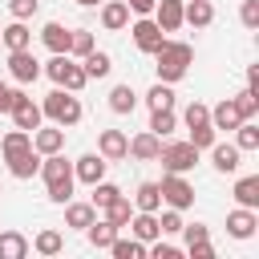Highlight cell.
<instances>
[{
    "label": "cell",
    "mask_w": 259,
    "mask_h": 259,
    "mask_svg": "<svg viewBox=\"0 0 259 259\" xmlns=\"http://www.w3.org/2000/svg\"><path fill=\"white\" fill-rule=\"evenodd\" d=\"M158 190H162V202H166V206H174V210L194 206V186H190L182 174H166V178L158 182Z\"/></svg>",
    "instance_id": "277c9868"
},
{
    "label": "cell",
    "mask_w": 259,
    "mask_h": 259,
    "mask_svg": "<svg viewBox=\"0 0 259 259\" xmlns=\"http://www.w3.org/2000/svg\"><path fill=\"white\" fill-rule=\"evenodd\" d=\"M130 32H134V45H138L142 53H158V49L166 45V32L158 28V20H138Z\"/></svg>",
    "instance_id": "ba28073f"
},
{
    "label": "cell",
    "mask_w": 259,
    "mask_h": 259,
    "mask_svg": "<svg viewBox=\"0 0 259 259\" xmlns=\"http://www.w3.org/2000/svg\"><path fill=\"white\" fill-rule=\"evenodd\" d=\"M154 162H162V170H166V174H186V170H194L198 150H194L190 142H166V146L158 150V158H154Z\"/></svg>",
    "instance_id": "3957f363"
},
{
    "label": "cell",
    "mask_w": 259,
    "mask_h": 259,
    "mask_svg": "<svg viewBox=\"0 0 259 259\" xmlns=\"http://www.w3.org/2000/svg\"><path fill=\"white\" fill-rule=\"evenodd\" d=\"M239 20H243L247 28H259V0H243V8H239Z\"/></svg>",
    "instance_id": "ee69618b"
},
{
    "label": "cell",
    "mask_w": 259,
    "mask_h": 259,
    "mask_svg": "<svg viewBox=\"0 0 259 259\" xmlns=\"http://www.w3.org/2000/svg\"><path fill=\"white\" fill-rule=\"evenodd\" d=\"M231 101H235V109H239V117H243V121H251V117L259 113V93H251V89H243V93H235Z\"/></svg>",
    "instance_id": "e575fe53"
},
{
    "label": "cell",
    "mask_w": 259,
    "mask_h": 259,
    "mask_svg": "<svg viewBox=\"0 0 259 259\" xmlns=\"http://www.w3.org/2000/svg\"><path fill=\"white\" fill-rule=\"evenodd\" d=\"M231 194H235V202H239V206H251V210H255V206H259V174L239 178Z\"/></svg>",
    "instance_id": "603a6c76"
},
{
    "label": "cell",
    "mask_w": 259,
    "mask_h": 259,
    "mask_svg": "<svg viewBox=\"0 0 259 259\" xmlns=\"http://www.w3.org/2000/svg\"><path fill=\"white\" fill-rule=\"evenodd\" d=\"M239 154H243L239 146H223V142L210 146V162H214L219 174H235V170H239Z\"/></svg>",
    "instance_id": "e0dca14e"
},
{
    "label": "cell",
    "mask_w": 259,
    "mask_h": 259,
    "mask_svg": "<svg viewBox=\"0 0 259 259\" xmlns=\"http://www.w3.org/2000/svg\"><path fill=\"white\" fill-rule=\"evenodd\" d=\"M154 20H158L162 32H174L182 24V0H158L154 4Z\"/></svg>",
    "instance_id": "9a60e30c"
},
{
    "label": "cell",
    "mask_w": 259,
    "mask_h": 259,
    "mask_svg": "<svg viewBox=\"0 0 259 259\" xmlns=\"http://www.w3.org/2000/svg\"><path fill=\"white\" fill-rule=\"evenodd\" d=\"M134 105H138V93L130 85H113L109 89V109L113 113H134Z\"/></svg>",
    "instance_id": "f1b7e54d"
},
{
    "label": "cell",
    "mask_w": 259,
    "mask_h": 259,
    "mask_svg": "<svg viewBox=\"0 0 259 259\" xmlns=\"http://www.w3.org/2000/svg\"><path fill=\"white\" fill-rule=\"evenodd\" d=\"M93 219H97L93 202H65V227H77V231H85Z\"/></svg>",
    "instance_id": "cb8c5ba5"
},
{
    "label": "cell",
    "mask_w": 259,
    "mask_h": 259,
    "mask_svg": "<svg viewBox=\"0 0 259 259\" xmlns=\"http://www.w3.org/2000/svg\"><path fill=\"white\" fill-rule=\"evenodd\" d=\"M174 125H178L174 109H154V113H150V134L166 138V134H174Z\"/></svg>",
    "instance_id": "836d02e7"
},
{
    "label": "cell",
    "mask_w": 259,
    "mask_h": 259,
    "mask_svg": "<svg viewBox=\"0 0 259 259\" xmlns=\"http://www.w3.org/2000/svg\"><path fill=\"white\" fill-rule=\"evenodd\" d=\"M109 251H113V259H142L146 255V243L142 239H113Z\"/></svg>",
    "instance_id": "1f68e13d"
},
{
    "label": "cell",
    "mask_w": 259,
    "mask_h": 259,
    "mask_svg": "<svg viewBox=\"0 0 259 259\" xmlns=\"http://www.w3.org/2000/svg\"><path fill=\"white\" fill-rule=\"evenodd\" d=\"M158 227H162V235H178V231H182V214H178V210L170 206V210H166V214L158 219Z\"/></svg>",
    "instance_id": "f6af8a7d"
},
{
    "label": "cell",
    "mask_w": 259,
    "mask_h": 259,
    "mask_svg": "<svg viewBox=\"0 0 259 259\" xmlns=\"http://www.w3.org/2000/svg\"><path fill=\"white\" fill-rule=\"evenodd\" d=\"M73 4H97V0H73Z\"/></svg>",
    "instance_id": "db71d44e"
},
{
    "label": "cell",
    "mask_w": 259,
    "mask_h": 259,
    "mask_svg": "<svg viewBox=\"0 0 259 259\" xmlns=\"http://www.w3.org/2000/svg\"><path fill=\"white\" fill-rule=\"evenodd\" d=\"M69 36H73V28L57 24V20H49V24L40 28V40H45L49 53H69Z\"/></svg>",
    "instance_id": "2e32d148"
},
{
    "label": "cell",
    "mask_w": 259,
    "mask_h": 259,
    "mask_svg": "<svg viewBox=\"0 0 259 259\" xmlns=\"http://www.w3.org/2000/svg\"><path fill=\"white\" fill-rule=\"evenodd\" d=\"M101 24H105L109 32H121V28L130 24V8H125V0H109V4H101Z\"/></svg>",
    "instance_id": "d6986e66"
},
{
    "label": "cell",
    "mask_w": 259,
    "mask_h": 259,
    "mask_svg": "<svg viewBox=\"0 0 259 259\" xmlns=\"http://www.w3.org/2000/svg\"><path fill=\"white\" fill-rule=\"evenodd\" d=\"M158 150H162V138H158V134H150V130H146V134H138V138L130 142V154H134L138 162H154V158H158Z\"/></svg>",
    "instance_id": "ffe728a7"
},
{
    "label": "cell",
    "mask_w": 259,
    "mask_h": 259,
    "mask_svg": "<svg viewBox=\"0 0 259 259\" xmlns=\"http://www.w3.org/2000/svg\"><path fill=\"white\" fill-rule=\"evenodd\" d=\"M36 4H40V0H8V12H12L16 20H28V16L36 12Z\"/></svg>",
    "instance_id": "bcb514c9"
},
{
    "label": "cell",
    "mask_w": 259,
    "mask_h": 259,
    "mask_svg": "<svg viewBox=\"0 0 259 259\" xmlns=\"http://www.w3.org/2000/svg\"><path fill=\"white\" fill-rule=\"evenodd\" d=\"M134 206L154 214V210L162 206V190H158V182H142V186H138V194H134Z\"/></svg>",
    "instance_id": "f546056e"
},
{
    "label": "cell",
    "mask_w": 259,
    "mask_h": 259,
    "mask_svg": "<svg viewBox=\"0 0 259 259\" xmlns=\"http://www.w3.org/2000/svg\"><path fill=\"white\" fill-rule=\"evenodd\" d=\"M150 255H154V259H178V247H170V243H154Z\"/></svg>",
    "instance_id": "681fc988"
},
{
    "label": "cell",
    "mask_w": 259,
    "mask_h": 259,
    "mask_svg": "<svg viewBox=\"0 0 259 259\" xmlns=\"http://www.w3.org/2000/svg\"><path fill=\"white\" fill-rule=\"evenodd\" d=\"M186 247H190V259H214L210 239H198V243H186Z\"/></svg>",
    "instance_id": "7dc6e473"
},
{
    "label": "cell",
    "mask_w": 259,
    "mask_h": 259,
    "mask_svg": "<svg viewBox=\"0 0 259 259\" xmlns=\"http://www.w3.org/2000/svg\"><path fill=\"white\" fill-rule=\"evenodd\" d=\"M146 101H150V109H170V105H174V93H170L166 81H158V85L146 93Z\"/></svg>",
    "instance_id": "d590c367"
},
{
    "label": "cell",
    "mask_w": 259,
    "mask_h": 259,
    "mask_svg": "<svg viewBox=\"0 0 259 259\" xmlns=\"http://www.w3.org/2000/svg\"><path fill=\"white\" fill-rule=\"evenodd\" d=\"M210 20H214V4L210 0H182V24L206 28Z\"/></svg>",
    "instance_id": "7c38bea8"
},
{
    "label": "cell",
    "mask_w": 259,
    "mask_h": 259,
    "mask_svg": "<svg viewBox=\"0 0 259 259\" xmlns=\"http://www.w3.org/2000/svg\"><path fill=\"white\" fill-rule=\"evenodd\" d=\"M255 227H259V214H255L251 206H239V210L227 214V235H231V239H251Z\"/></svg>",
    "instance_id": "9c48e42d"
},
{
    "label": "cell",
    "mask_w": 259,
    "mask_h": 259,
    "mask_svg": "<svg viewBox=\"0 0 259 259\" xmlns=\"http://www.w3.org/2000/svg\"><path fill=\"white\" fill-rule=\"evenodd\" d=\"M182 235H186V243H198V239H210V231H206L202 223H190V227L182 223Z\"/></svg>",
    "instance_id": "c3c4849f"
},
{
    "label": "cell",
    "mask_w": 259,
    "mask_h": 259,
    "mask_svg": "<svg viewBox=\"0 0 259 259\" xmlns=\"http://www.w3.org/2000/svg\"><path fill=\"white\" fill-rule=\"evenodd\" d=\"M97 154L105 162H121V158H130V138L121 130H101L97 134Z\"/></svg>",
    "instance_id": "8992f818"
},
{
    "label": "cell",
    "mask_w": 259,
    "mask_h": 259,
    "mask_svg": "<svg viewBox=\"0 0 259 259\" xmlns=\"http://www.w3.org/2000/svg\"><path fill=\"white\" fill-rule=\"evenodd\" d=\"M85 231H89V243H93V247L101 251V247H109V243L117 239V231H121V227H113L109 219H93V223H89Z\"/></svg>",
    "instance_id": "484cf974"
},
{
    "label": "cell",
    "mask_w": 259,
    "mask_h": 259,
    "mask_svg": "<svg viewBox=\"0 0 259 259\" xmlns=\"http://www.w3.org/2000/svg\"><path fill=\"white\" fill-rule=\"evenodd\" d=\"M40 113L53 117V125H77V121H81V101H77V93H69V89H53V93L45 97Z\"/></svg>",
    "instance_id": "7a4b0ae2"
},
{
    "label": "cell",
    "mask_w": 259,
    "mask_h": 259,
    "mask_svg": "<svg viewBox=\"0 0 259 259\" xmlns=\"http://www.w3.org/2000/svg\"><path fill=\"white\" fill-rule=\"evenodd\" d=\"M235 130H239V138H235V146H239V150H259V130H255L251 121H239Z\"/></svg>",
    "instance_id": "8d00e7d4"
},
{
    "label": "cell",
    "mask_w": 259,
    "mask_h": 259,
    "mask_svg": "<svg viewBox=\"0 0 259 259\" xmlns=\"http://www.w3.org/2000/svg\"><path fill=\"white\" fill-rule=\"evenodd\" d=\"M28 146H32V134H28V130H20V125H16V130H8V134L0 138V154H4V158L20 154V150H28Z\"/></svg>",
    "instance_id": "4316f807"
},
{
    "label": "cell",
    "mask_w": 259,
    "mask_h": 259,
    "mask_svg": "<svg viewBox=\"0 0 259 259\" xmlns=\"http://www.w3.org/2000/svg\"><path fill=\"white\" fill-rule=\"evenodd\" d=\"M73 198V178H57V182H49V202H69Z\"/></svg>",
    "instance_id": "b9f144b4"
},
{
    "label": "cell",
    "mask_w": 259,
    "mask_h": 259,
    "mask_svg": "<svg viewBox=\"0 0 259 259\" xmlns=\"http://www.w3.org/2000/svg\"><path fill=\"white\" fill-rule=\"evenodd\" d=\"M239 121H243V117H239V109H235L231 97H223V101L210 109V125H214V130H235Z\"/></svg>",
    "instance_id": "7402d4cb"
},
{
    "label": "cell",
    "mask_w": 259,
    "mask_h": 259,
    "mask_svg": "<svg viewBox=\"0 0 259 259\" xmlns=\"http://www.w3.org/2000/svg\"><path fill=\"white\" fill-rule=\"evenodd\" d=\"M4 162H8V174H12V178H32V174L40 170V158H36L32 146L20 150V154H12V158H4Z\"/></svg>",
    "instance_id": "4fadbf2b"
},
{
    "label": "cell",
    "mask_w": 259,
    "mask_h": 259,
    "mask_svg": "<svg viewBox=\"0 0 259 259\" xmlns=\"http://www.w3.org/2000/svg\"><path fill=\"white\" fill-rule=\"evenodd\" d=\"M32 247H36V251H40V255H57V251H61V247H65V239H61V235H57V231H40V235H36V243H32Z\"/></svg>",
    "instance_id": "f35d334b"
},
{
    "label": "cell",
    "mask_w": 259,
    "mask_h": 259,
    "mask_svg": "<svg viewBox=\"0 0 259 259\" xmlns=\"http://www.w3.org/2000/svg\"><path fill=\"white\" fill-rule=\"evenodd\" d=\"M210 121V109L202 105V101H190L186 105V130H194V125H206Z\"/></svg>",
    "instance_id": "7bdbcfd3"
},
{
    "label": "cell",
    "mask_w": 259,
    "mask_h": 259,
    "mask_svg": "<svg viewBox=\"0 0 259 259\" xmlns=\"http://www.w3.org/2000/svg\"><path fill=\"white\" fill-rule=\"evenodd\" d=\"M247 89H251V93H259V65H251V69H247Z\"/></svg>",
    "instance_id": "816d5d0a"
},
{
    "label": "cell",
    "mask_w": 259,
    "mask_h": 259,
    "mask_svg": "<svg viewBox=\"0 0 259 259\" xmlns=\"http://www.w3.org/2000/svg\"><path fill=\"white\" fill-rule=\"evenodd\" d=\"M32 150L36 154H57L65 150V125H49V130H32Z\"/></svg>",
    "instance_id": "30bf717a"
},
{
    "label": "cell",
    "mask_w": 259,
    "mask_h": 259,
    "mask_svg": "<svg viewBox=\"0 0 259 259\" xmlns=\"http://www.w3.org/2000/svg\"><path fill=\"white\" fill-rule=\"evenodd\" d=\"M190 146H194V150H210V146H214V125H210V121H206V125H194V130H190Z\"/></svg>",
    "instance_id": "60d3db41"
},
{
    "label": "cell",
    "mask_w": 259,
    "mask_h": 259,
    "mask_svg": "<svg viewBox=\"0 0 259 259\" xmlns=\"http://www.w3.org/2000/svg\"><path fill=\"white\" fill-rule=\"evenodd\" d=\"M8 113H12V121H16L20 130H28V134H32V130L40 125V117H45L40 105H36L32 97H24L20 89H12V105H8Z\"/></svg>",
    "instance_id": "5b68a950"
},
{
    "label": "cell",
    "mask_w": 259,
    "mask_h": 259,
    "mask_svg": "<svg viewBox=\"0 0 259 259\" xmlns=\"http://www.w3.org/2000/svg\"><path fill=\"white\" fill-rule=\"evenodd\" d=\"M154 57H158V65H154V69H158V81L170 85V81H182V77H186L190 61H194V49H190L186 40H166Z\"/></svg>",
    "instance_id": "6da1fadb"
},
{
    "label": "cell",
    "mask_w": 259,
    "mask_h": 259,
    "mask_svg": "<svg viewBox=\"0 0 259 259\" xmlns=\"http://www.w3.org/2000/svg\"><path fill=\"white\" fill-rule=\"evenodd\" d=\"M45 182H57V178H73V166L65 162V154L57 150V154H45L40 158V170H36Z\"/></svg>",
    "instance_id": "ac0fdd59"
},
{
    "label": "cell",
    "mask_w": 259,
    "mask_h": 259,
    "mask_svg": "<svg viewBox=\"0 0 259 259\" xmlns=\"http://www.w3.org/2000/svg\"><path fill=\"white\" fill-rule=\"evenodd\" d=\"M105 166H109V162H105L101 154H85V158H77L73 178H81V182H89V186H93V182H101V178H105Z\"/></svg>",
    "instance_id": "8fae6325"
},
{
    "label": "cell",
    "mask_w": 259,
    "mask_h": 259,
    "mask_svg": "<svg viewBox=\"0 0 259 259\" xmlns=\"http://www.w3.org/2000/svg\"><path fill=\"white\" fill-rule=\"evenodd\" d=\"M8 73H12L20 85H32V81L40 77V61H36L28 49H16V53L8 57Z\"/></svg>",
    "instance_id": "52a82bcc"
},
{
    "label": "cell",
    "mask_w": 259,
    "mask_h": 259,
    "mask_svg": "<svg viewBox=\"0 0 259 259\" xmlns=\"http://www.w3.org/2000/svg\"><path fill=\"white\" fill-rule=\"evenodd\" d=\"M28 255V239L20 231H0V259H24Z\"/></svg>",
    "instance_id": "d4e9b609"
},
{
    "label": "cell",
    "mask_w": 259,
    "mask_h": 259,
    "mask_svg": "<svg viewBox=\"0 0 259 259\" xmlns=\"http://www.w3.org/2000/svg\"><path fill=\"white\" fill-rule=\"evenodd\" d=\"M154 4H158V0H125V8H130V12H142V16L154 12Z\"/></svg>",
    "instance_id": "f907efd6"
},
{
    "label": "cell",
    "mask_w": 259,
    "mask_h": 259,
    "mask_svg": "<svg viewBox=\"0 0 259 259\" xmlns=\"http://www.w3.org/2000/svg\"><path fill=\"white\" fill-rule=\"evenodd\" d=\"M0 194H4V190H0Z\"/></svg>",
    "instance_id": "11a10c76"
},
{
    "label": "cell",
    "mask_w": 259,
    "mask_h": 259,
    "mask_svg": "<svg viewBox=\"0 0 259 259\" xmlns=\"http://www.w3.org/2000/svg\"><path fill=\"white\" fill-rule=\"evenodd\" d=\"M0 40L8 45V53H16V49H28L32 45V32H28L24 20H12L8 28H0Z\"/></svg>",
    "instance_id": "44dd1931"
},
{
    "label": "cell",
    "mask_w": 259,
    "mask_h": 259,
    "mask_svg": "<svg viewBox=\"0 0 259 259\" xmlns=\"http://www.w3.org/2000/svg\"><path fill=\"white\" fill-rule=\"evenodd\" d=\"M117 194H121V190H117L113 182H105V178H101V182H93V210H101V206H105V202H113Z\"/></svg>",
    "instance_id": "74e56055"
},
{
    "label": "cell",
    "mask_w": 259,
    "mask_h": 259,
    "mask_svg": "<svg viewBox=\"0 0 259 259\" xmlns=\"http://www.w3.org/2000/svg\"><path fill=\"white\" fill-rule=\"evenodd\" d=\"M101 210H105V219H109L113 227H125V223H130V214H134V206H130V198H125V194H117V198H113V202H105Z\"/></svg>",
    "instance_id": "4dcf8cb0"
},
{
    "label": "cell",
    "mask_w": 259,
    "mask_h": 259,
    "mask_svg": "<svg viewBox=\"0 0 259 259\" xmlns=\"http://www.w3.org/2000/svg\"><path fill=\"white\" fill-rule=\"evenodd\" d=\"M85 81H89V77H85V69H81L77 61H69V65H65V73H61V89L81 93V89H85Z\"/></svg>",
    "instance_id": "d6a6232c"
},
{
    "label": "cell",
    "mask_w": 259,
    "mask_h": 259,
    "mask_svg": "<svg viewBox=\"0 0 259 259\" xmlns=\"http://www.w3.org/2000/svg\"><path fill=\"white\" fill-rule=\"evenodd\" d=\"M69 53H77V57L93 53V32H85V28H73V36H69Z\"/></svg>",
    "instance_id": "ab89813d"
},
{
    "label": "cell",
    "mask_w": 259,
    "mask_h": 259,
    "mask_svg": "<svg viewBox=\"0 0 259 259\" xmlns=\"http://www.w3.org/2000/svg\"><path fill=\"white\" fill-rule=\"evenodd\" d=\"M130 231H134V239H142V243H154L158 235H162V227H158V219L150 214V210H138V214H130V223H125Z\"/></svg>",
    "instance_id": "5bb4252c"
},
{
    "label": "cell",
    "mask_w": 259,
    "mask_h": 259,
    "mask_svg": "<svg viewBox=\"0 0 259 259\" xmlns=\"http://www.w3.org/2000/svg\"><path fill=\"white\" fill-rule=\"evenodd\" d=\"M8 105H12V89L0 81V113H8Z\"/></svg>",
    "instance_id": "f5cc1de1"
},
{
    "label": "cell",
    "mask_w": 259,
    "mask_h": 259,
    "mask_svg": "<svg viewBox=\"0 0 259 259\" xmlns=\"http://www.w3.org/2000/svg\"><path fill=\"white\" fill-rule=\"evenodd\" d=\"M81 69H85V77L93 81V77H109L113 61H109L105 53H97V49H93V53H85V57H81Z\"/></svg>",
    "instance_id": "83f0119b"
}]
</instances>
